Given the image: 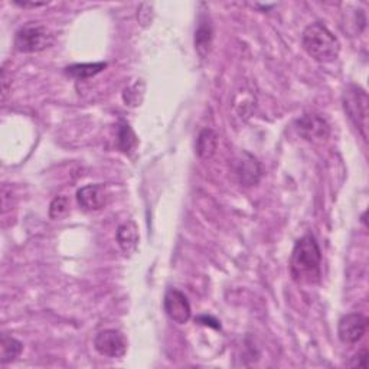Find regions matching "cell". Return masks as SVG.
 <instances>
[{
	"label": "cell",
	"mask_w": 369,
	"mask_h": 369,
	"mask_svg": "<svg viewBox=\"0 0 369 369\" xmlns=\"http://www.w3.org/2000/svg\"><path fill=\"white\" fill-rule=\"evenodd\" d=\"M214 41V28L208 16H200L198 28L195 31V49L201 58H207Z\"/></svg>",
	"instance_id": "12"
},
{
	"label": "cell",
	"mask_w": 369,
	"mask_h": 369,
	"mask_svg": "<svg viewBox=\"0 0 369 369\" xmlns=\"http://www.w3.org/2000/svg\"><path fill=\"white\" fill-rule=\"evenodd\" d=\"M94 348L102 356L120 359L127 352V339L120 330L106 329L95 335Z\"/></svg>",
	"instance_id": "5"
},
{
	"label": "cell",
	"mask_w": 369,
	"mask_h": 369,
	"mask_svg": "<svg viewBox=\"0 0 369 369\" xmlns=\"http://www.w3.org/2000/svg\"><path fill=\"white\" fill-rule=\"evenodd\" d=\"M69 200L67 196H57V198L49 205V216L51 219H60L68 212Z\"/></svg>",
	"instance_id": "18"
},
{
	"label": "cell",
	"mask_w": 369,
	"mask_h": 369,
	"mask_svg": "<svg viewBox=\"0 0 369 369\" xmlns=\"http://www.w3.org/2000/svg\"><path fill=\"white\" fill-rule=\"evenodd\" d=\"M144 95V83L141 80H137L132 85H129L125 92H123V100H125L126 106L130 107H137L143 102Z\"/></svg>",
	"instance_id": "17"
},
{
	"label": "cell",
	"mask_w": 369,
	"mask_h": 369,
	"mask_svg": "<svg viewBox=\"0 0 369 369\" xmlns=\"http://www.w3.org/2000/svg\"><path fill=\"white\" fill-rule=\"evenodd\" d=\"M368 358H369L368 349L363 348L351 358V361L348 362V366H351V368H366L368 366Z\"/></svg>",
	"instance_id": "20"
},
{
	"label": "cell",
	"mask_w": 369,
	"mask_h": 369,
	"mask_svg": "<svg viewBox=\"0 0 369 369\" xmlns=\"http://www.w3.org/2000/svg\"><path fill=\"white\" fill-rule=\"evenodd\" d=\"M298 133L307 141L322 143L330 136L328 121L319 114H305L296 121Z\"/></svg>",
	"instance_id": "6"
},
{
	"label": "cell",
	"mask_w": 369,
	"mask_h": 369,
	"mask_svg": "<svg viewBox=\"0 0 369 369\" xmlns=\"http://www.w3.org/2000/svg\"><path fill=\"white\" fill-rule=\"evenodd\" d=\"M196 155L202 160H209L215 156L218 149V136L214 130L205 129L200 133L198 139H196Z\"/></svg>",
	"instance_id": "13"
},
{
	"label": "cell",
	"mask_w": 369,
	"mask_h": 369,
	"mask_svg": "<svg viewBox=\"0 0 369 369\" xmlns=\"http://www.w3.org/2000/svg\"><path fill=\"white\" fill-rule=\"evenodd\" d=\"M368 330V317L361 313H349L343 316L337 325V335L345 345H355Z\"/></svg>",
	"instance_id": "7"
},
{
	"label": "cell",
	"mask_w": 369,
	"mask_h": 369,
	"mask_svg": "<svg viewBox=\"0 0 369 369\" xmlns=\"http://www.w3.org/2000/svg\"><path fill=\"white\" fill-rule=\"evenodd\" d=\"M153 6L151 4H143L140 5L137 11V19L143 25V27H147L152 20H153Z\"/></svg>",
	"instance_id": "19"
},
{
	"label": "cell",
	"mask_w": 369,
	"mask_h": 369,
	"mask_svg": "<svg viewBox=\"0 0 369 369\" xmlns=\"http://www.w3.org/2000/svg\"><path fill=\"white\" fill-rule=\"evenodd\" d=\"M8 74H6V71L4 69V72H2V90H4V102L6 100V95H8V92H9V87H8Z\"/></svg>",
	"instance_id": "23"
},
{
	"label": "cell",
	"mask_w": 369,
	"mask_h": 369,
	"mask_svg": "<svg viewBox=\"0 0 369 369\" xmlns=\"http://www.w3.org/2000/svg\"><path fill=\"white\" fill-rule=\"evenodd\" d=\"M54 43V34L45 25L29 22L16 32L15 48L22 54L42 53Z\"/></svg>",
	"instance_id": "3"
},
{
	"label": "cell",
	"mask_w": 369,
	"mask_h": 369,
	"mask_svg": "<svg viewBox=\"0 0 369 369\" xmlns=\"http://www.w3.org/2000/svg\"><path fill=\"white\" fill-rule=\"evenodd\" d=\"M23 351L22 342L15 339L13 336H9L8 333H4L0 337V363L6 365L13 362Z\"/></svg>",
	"instance_id": "14"
},
{
	"label": "cell",
	"mask_w": 369,
	"mask_h": 369,
	"mask_svg": "<svg viewBox=\"0 0 369 369\" xmlns=\"http://www.w3.org/2000/svg\"><path fill=\"white\" fill-rule=\"evenodd\" d=\"M343 109L351 121L361 130L366 139V121H368V95L358 85H349L343 92Z\"/></svg>",
	"instance_id": "4"
},
{
	"label": "cell",
	"mask_w": 369,
	"mask_h": 369,
	"mask_svg": "<svg viewBox=\"0 0 369 369\" xmlns=\"http://www.w3.org/2000/svg\"><path fill=\"white\" fill-rule=\"evenodd\" d=\"M235 174L242 186H256L263 176L260 162L250 153L244 152L235 163Z\"/></svg>",
	"instance_id": "9"
},
{
	"label": "cell",
	"mask_w": 369,
	"mask_h": 369,
	"mask_svg": "<svg viewBox=\"0 0 369 369\" xmlns=\"http://www.w3.org/2000/svg\"><path fill=\"white\" fill-rule=\"evenodd\" d=\"M302 45L309 57L321 64H329L337 60L340 42L321 22L310 23L303 31Z\"/></svg>",
	"instance_id": "2"
},
{
	"label": "cell",
	"mask_w": 369,
	"mask_h": 369,
	"mask_svg": "<svg viewBox=\"0 0 369 369\" xmlns=\"http://www.w3.org/2000/svg\"><path fill=\"white\" fill-rule=\"evenodd\" d=\"M116 239L120 250L125 256H133L139 247V228L134 221H126L123 223L116 232Z\"/></svg>",
	"instance_id": "11"
},
{
	"label": "cell",
	"mask_w": 369,
	"mask_h": 369,
	"mask_svg": "<svg viewBox=\"0 0 369 369\" xmlns=\"http://www.w3.org/2000/svg\"><path fill=\"white\" fill-rule=\"evenodd\" d=\"M290 273L299 284H316L322 277V253L313 235L302 237L291 251Z\"/></svg>",
	"instance_id": "1"
},
{
	"label": "cell",
	"mask_w": 369,
	"mask_h": 369,
	"mask_svg": "<svg viewBox=\"0 0 369 369\" xmlns=\"http://www.w3.org/2000/svg\"><path fill=\"white\" fill-rule=\"evenodd\" d=\"M118 149L123 152L129 155L130 152H133L136 149L137 146V136L134 134L133 129L127 125V123H121L120 125V129H118Z\"/></svg>",
	"instance_id": "16"
},
{
	"label": "cell",
	"mask_w": 369,
	"mask_h": 369,
	"mask_svg": "<svg viewBox=\"0 0 369 369\" xmlns=\"http://www.w3.org/2000/svg\"><path fill=\"white\" fill-rule=\"evenodd\" d=\"M104 68H107L106 62H94V64H74L65 68V74L68 77L77 78V80H85L91 78L97 74H100Z\"/></svg>",
	"instance_id": "15"
},
{
	"label": "cell",
	"mask_w": 369,
	"mask_h": 369,
	"mask_svg": "<svg viewBox=\"0 0 369 369\" xmlns=\"http://www.w3.org/2000/svg\"><path fill=\"white\" fill-rule=\"evenodd\" d=\"M13 5L23 8V9H28V8H41V6H46L48 2H19V0H13Z\"/></svg>",
	"instance_id": "22"
},
{
	"label": "cell",
	"mask_w": 369,
	"mask_h": 369,
	"mask_svg": "<svg viewBox=\"0 0 369 369\" xmlns=\"http://www.w3.org/2000/svg\"><path fill=\"white\" fill-rule=\"evenodd\" d=\"M196 322L198 323H202V325H207V326H211L214 329H221V325L219 322L216 321V319H214L212 316H200L198 319H196Z\"/></svg>",
	"instance_id": "21"
},
{
	"label": "cell",
	"mask_w": 369,
	"mask_h": 369,
	"mask_svg": "<svg viewBox=\"0 0 369 369\" xmlns=\"http://www.w3.org/2000/svg\"><path fill=\"white\" fill-rule=\"evenodd\" d=\"M163 307L170 321H174L178 325H186L190 321V305L188 298L178 288H169L166 291Z\"/></svg>",
	"instance_id": "8"
},
{
	"label": "cell",
	"mask_w": 369,
	"mask_h": 369,
	"mask_svg": "<svg viewBox=\"0 0 369 369\" xmlns=\"http://www.w3.org/2000/svg\"><path fill=\"white\" fill-rule=\"evenodd\" d=\"M107 192L103 185H87L77 192L78 205L85 211H98L107 204Z\"/></svg>",
	"instance_id": "10"
}]
</instances>
